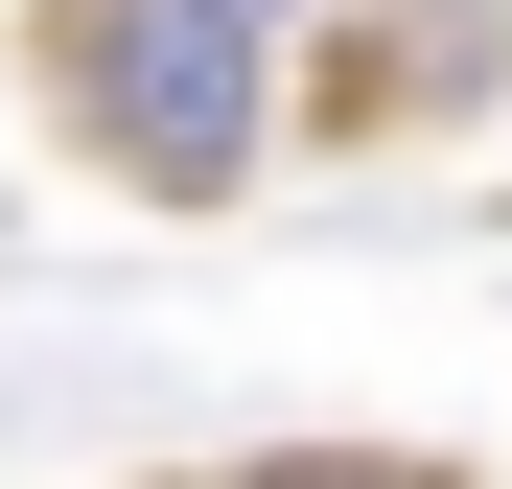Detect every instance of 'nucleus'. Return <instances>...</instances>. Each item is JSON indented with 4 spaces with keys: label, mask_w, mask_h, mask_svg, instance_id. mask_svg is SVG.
<instances>
[{
    "label": "nucleus",
    "mask_w": 512,
    "mask_h": 489,
    "mask_svg": "<svg viewBox=\"0 0 512 489\" xmlns=\"http://www.w3.org/2000/svg\"><path fill=\"white\" fill-rule=\"evenodd\" d=\"M443 489H466V466H443Z\"/></svg>",
    "instance_id": "obj_3"
},
{
    "label": "nucleus",
    "mask_w": 512,
    "mask_h": 489,
    "mask_svg": "<svg viewBox=\"0 0 512 489\" xmlns=\"http://www.w3.org/2000/svg\"><path fill=\"white\" fill-rule=\"evenodd\" d=\"M47 94L140 210H210L256 163V0H47Z\"/></svg>",
    "instance_id": "obj_1"
},
{
    "label": "nucleus",
    "mask_w": 512,
    "mask_h": 489,
    "mask_svg": "<svg viewBox=\"0 0 512 489\" xmlns=\"http://www.w3.org/2000/svg\"><path fill=\"white\" fill-rule=\"evenodd\" d=\"M187 489H210V466H187Z\"/></svg>",
    "instance_id": "obj_4"
},
{
    "label": "nucleus",
    "mask_w": 512,
    "mask_h": 489,
    "mask_svg": "<svg viewBox=\"0 0 512 489\" xmlns=\"http://www.w3.org/2000/svg\"><path fill=\"white\" fill-rule=\"evenodd\" d=\"M256 489H443V466H396V443H303V466H256Z\"/></svg>",
    "instance_id": "obj_2"
}]
</instances>
